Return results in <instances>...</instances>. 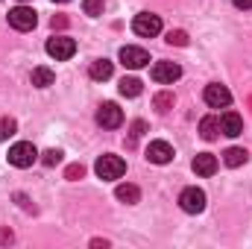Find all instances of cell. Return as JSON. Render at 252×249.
<instances>
[{"label": "cell", "mask_w": 252, "mask_h": 249, "mask_svg": "<svg viewBox=\"0 0 252 249\" xmlns=\"http://www.w3.org/2000/svg\"><path fill=\"white\" fill-rule=\"evenodd\" d=\"M167 41H170V44H179V47H185V44H188V35H185L182 30H176V32L170 30V32H167Z\"/></svg>", "instance_id": "cb8c5ba5"}, {"label": "cell", "mask_w": 252, "mask_h": 249, "mask_svg": "<svg viewBox=\"0 0 252 249\" xmlns=\"http://www.w3.org/2000/svg\"><path fill=\"white\" fill-rule=\"evenodd\" d=\"M21 3H27V0H21Z\"/></svg>", "instance_id": "f546056e"}, {"label": "cell", "mask_w": 252, "mask_h": 249, "mask_svg": "<svg viewBox=\"0 0 252 249\" xmlns=\"http://www.w3.org/2000/svg\"><path fill=\"white\" fill-rule=\"evenodd\" d=\"M150 76H153V82H158V85H173V82L182 76V67L176 62H156L153 70H150Z\"/></svg>", "instance_id": "9c48e42d"}, {"label": "cell", "mask_w": 252, "mask_h": 249, "mask_svg": "<svg viewBox=\"0 0 252 249\" xmlns=\"http://www.w3.org/2000/svg\"><path fill=\"white\" fill-rule=\"evenodd\" d=\"M220 132L229 135V138H238L244 132V118L238 112H223L220 115Z\"/></svg>", "instance_id": "7c38bea8"}, {"label": "cell", "mask_w": 252, "mask_h": 249, "mask_svg": "<svg viewBox=\"0 0 252 249\" xmlns=\"http://www.w3.org/2000/svg\"><path fill=\"white\" fill-rule=\"evenodd\" d=\"M141 91H144L141 79H135V76H124V79H121V94H124V97H138Z\"/></svg>", "instance_id": "d6986e66"}, {"label": "cell", "mask_w": 252, "mask_h": 249, "mask_svg": "<svg viewBox=\"0 0 252 249\" xmlns=\"http://www.w3.org/2000/svg\"><path fill=\"white\" fill-rule=\"evenodd\" d=\"M238 9H252V0H232Z\"/></svg>", "instance_id": "83f0119b"}, {"label": "cell", "mask_w": 252, "mask_h": 249, "mask_svg": "<svg viewBox=\"0 0 252 249\" xmlns=\"http://www.w3.org/2000/svg\"><path fill=\"white\" fill-rule=\"evenodd\" d=\"M190 167H193L196 176H214V173H217V156H211V153H199V156L190 161Z\"/></svg>", "instance_id": "4fadbf2b"}, {"label": "cell", "mask_w": 252, "mask_h": 249, "mask_svg": "<svg viewBox=\"0 0 252 249\" xmlns=\"http://www.w3.org/2000/svg\"><path fill=\"white\" fill-rule=\"evenodd\" d=\"M173 103H176V97H173V91H161V94H156V100H153V106H156V112H170L173 109Z\"/></svg>", "instance_id": "ffe728a7"}, {"label": "cell", "mask_w": 252, "mask_h": 249, "mask_svg": "<svg viewBox=\"0 0 252 249\" xmlns=\"http://www.w3.org/2000/svg\"><path fill=\"white\" fill-rule=\"evenodd\" d=\"M53 3H67V0H53Z\"/></svg>", "instance_id": "f1b7e54d"}, {"label": "cell", "mask_w": 252, "mask_h": 249, "mask_svg": "<svg viewBox=\"0 0 252 249\" xmlns=\"http://www.w3.org/2000/svg\"><path fill=\"white\" fill-rule=\"evenodd\" d=\"M64 176H67L70 182H76V179H82V176H85V167H82V164H70Z\"/></svg>", "instance_id": "d4e9b609"}, {"label": "cell", "mask_w": 252, "mask_h": 249, "mask_svg": "<svg viewBox=\"0 0 252 249\" xmlns=\"http://www.w3.org/2000/svg\"><path fill=\"white\" fill-rule=\"evenodd\" d=\"M179 208L185 214H202L205 211V190L202 187H185L179 193Z\"/></svg>", "instance_id": "5b68a950"}, {"label": "cell", "mask_w": 252, "mask_h": 249, "mask_svg": "<svg viewBox=\"0 0 252 249\" xmlns=\"http://www.w3.org/2000/svg\"><path fill=\"white\" fill-rule=\"evenodd\" d=\"M112 73H115V64L109 62V59H94V62L88 64V76L94 82H106V79H112Z\"/></svg>", "instance_id": "5bb4252c"}, {"label": "cell", "mask_w": 252, "mask_h": 249, "mask_svg": "<svg viewBox=\"0 0 252 249\" xmlns=\"http://www.w3.org/2000/svg\"><path fill=\"white\" fill-rule=\"evenodd\" d=\"M247 150H241V147H229L226 153H223V161H226V167H241V164H247Z\"/></svg>", "instance_id": "e0dca14e"}, {"label": "cell", "mask_w": 252, "mask_h": 249, "mask_svg": "<svg viewBox=\"0 0 252 249\" xmlns=\"http://www.w3.org/2000/svg\"><path fill=\"white\" fill-rule=\"evenodd\" d=\"M73 53H76V41H73L70 35H53V38L47 41V56L56 59V62L70 59Z\"/></svg>", "instance_id": "277c9868"}, {"label": "cell", "mask_w": 252, "mask_h": 249, "mask_svg": "<svg viewBox=\"0 0 252 249\" xmlns=\"http://www.w3.org/2000/svg\"><path fill=\"white\" fill-rule=\"evenodd\" d=\"M94 173L103 179V182H115V179H121L126 173V161L121 156H112V153H106V156H100L97 158V164H94Z\"/></svg>", "instance_id": "6da1fadb"}, {"label": "cell", "mask_w": 252, "mask_h": 249, "mask_svg": "<svg viewBox=\"0 0 252 249\" xmlns=\"http://www.w3.org/2000/svg\"><path fill=\"white\" fill-rule=\"evenodd\" d=\"M144 129H147V124H144V121H135V126H132V138H129V147H132V144L144 135Z\"/></svg>", "instance_id": "484cf974"}, {"label": "cell", "mask_w": 252, "mask_h": 249, "mask_svg": "<svg viewBox=\"0 0 252 249\" xmlns=\"http://www.w3.org/2000/svg\"><path fill=\"white\" fill-rule=\"evenodd\" d=\"M0 244H12V232L9 229H0Z\"/></svg>", "instance_id": "4316f807"}, {"label": "cell", "mask_w": 252, "mask_h": 249, "mask_svg": "<svg viewBox=\"0 0 252 249\" xmlns=\"http://www.w3.org/2000/svg\"><path fill=\"white\" fill-rule=\"evenodd\" d=\"M15 132H18V124H15V118H3V121H0V141H9Z\"/></svg>", "instance_id": "44dd1931"}, {"label": "cell", "mask_w": 252, "mask_h": 249, "mask_svg": "<svg viewBox=\"0 0 252 249\" xmlns=\"http://www.w3.org/2000/svg\"><path fill=\"white\" fill-rule=\"evenodd\" d=\"M6 158H9L12 167H21V170H24V167H32V164H35L38 150H35L30 141H18V144L9 147V156H6Z\"/></svg>", "instance_id": "7a4b0ae2"}, {"label": "cell", "mask_w": 252, "mask_h": 249, "mask_svg": "<svg viewBox=\"0 0 252 249\" xmlns=\"http://www.w3.org/2000/svg\"><path fill=\"white\" fill-rule=\"evenodd\" d=\"M82 9H85V15L97 18V15H103V0H85V3H82Z\"/></svg>", "instance_id": "7402d4cb"}, {"label": "cell", "mask_w": 252, "mask_h": 249, "mask_svg": "<svg viewBox=\"0 0 252 249\" xmlns=\"http://www.w3.org/2000/svg\"><path fill=\"white\" fill-rule=\"evenodd\" d=\"M173 147L167 144V141H150L147 144V161H153V164H170L173 161Z\"/></svg>", "instance_id": "8fae6325"}, {"label": "cell", "mask_w": 252, "mask_h": 249, "mask_svg": "<svg viewBox=\"0 0 252 249\" xmlns=\"http://www.w3.org/2000/svg\"><path fill=\"white\" fill-rule=\"evenodd\" d=\"M132 32L141 35V38H156L161 32V18L153 15V12H138L132 18Z\"/></svg>", "instance_id": "3957f363"}, {"label": "cell", "mask_w": 252, "mask_h": 249, "mask_svg": "<svg viewBox=\"0 0 252 249\" xmlns=\"http://www.w3.org/2000/svg\"><path fill=\"white\" fill-rule=\"evenodd\" d=\"M97 124L103 129H118L124 124V109H118V103H103L97 109Z\"/></svg>", "instance_id": "30bf717a"}, {"label": "cell", "mask_w": 252, "mask_h": 249, "mask_svg": "<svg viewBox=\"0 0 252 249\" xmlns=\"http://www.w3.org/2000/svg\"><path fill=\"white\" fill-rule=\"evenodd\" d=\"M35 24H38V15H35L30 6H15V9L9 12V27L18 30V32H30Z\"/></svg>", "instance_id": "8992f818"}, {"label": "cell", "mask_w": 252, "mask_h": 249, "mask_svg": "<svg viewBox=\"0 0 252 249\" xmlns=\"http://www.w3.org/2000/svg\"><path fill=\"white\" fill-rule=\"evenodd\" d=\"M202 100H205L211 109H226V106L232 103V91H229L226 85H220V82H211V85H205Z\"/></svg>", "instance_id": "ba28073f"}, {"label": "cell", "mask_w": 252, "mask_h": 249, "mask_svg": "<svg viewBox=\"0 0 252 249\" xmlns=\"http://www.w3.org/2000/svg\"><path fill=\"white\" fill-rule=\"evenodd\" d=\"M41 161H44L47 167H56V164L62 161V150H47V153L41 156Z\"/></svg>", "instance_id": "603a6c76"}, {"label": "cell", "mask_w": 252, "mask_h": 249, "mask_svg": "<svg viewBox=\"0 0 252 249\" xmlns=\"http://www.w3.org/2000/svg\"><path fill=\"white\" fill-rule=\"evenodd\" d=\"M30 82H32L35 88H50V85L56 82V73H53L47 64H38V67H32V73H30Z\"/></svg>", "instance_id": "9a60e30c"}, {"label": "cell", "mask_w": 252, "mask_h": 249, "mask_svg": "<svg viewBox=\"0 0 252 249\" xmlns=\"http://www.w3.org/2000/svg\"><path fill=\"white\" fill-rule=\"evenodd\" d=\"M121 64L129 67V70H141V67H147V64H150V53H147L144 47L126 44V47H121Z\"/></svg>", "instance_id": "52a82bcc"}, {"label": "cell", "mask_w": 252, "mask_h": 249, "mask_svg": "<svg viewBox=\"0 0 252 249\" xmlns=\"http://www.w3.org/2000/svg\"><path fill=\"white\" fill-rule=\"evenodd\" d=\"M115 196L121 199V202H126V205H135L138 199H141V190H138V185H118V190H115Z\"/></svg>", "instance_id": "ac0fdd59"}, {"label": "cell", "mask_w": 252, "mask_h": 249, "mask_svg": "<svg viewBox=\"0 0 252 249\" xmlns=\"http://www.w3.org/2000/svg\"><path fill=\"white\" fill-rule=\"evenodd\" d=\"M199 135H202L205 141H214V138L220 135V118H217V115L202 118V121H199Z\"/></svg>", "instance_id": "2e32d148"}]
</instances>
